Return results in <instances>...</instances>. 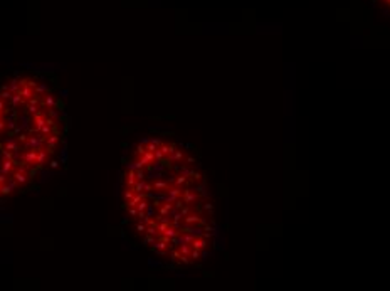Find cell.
<instances>
[{"mask_svg":"<svg viewBox=\"0 0 390 291\" xmlns=\"http://www.w3.org/2000/svg\"><path fill=\"white\" fill-rule=\"evenodd\" d=\"M47 153H49V151H47L46 148H41V150L37 151V162H36V163H37V167H41V168H42V167L46 165Z\"/></svg>","mask_w":390,"mask_h":291,"instance_id":"obj_10","label":"cell"},{"mask_svg":"<svg viewBox=\"0 0 390 291\" xmlns=\"http://www.w3.org/2000/svg\"><path fill=\"white\" fill-rule=\"evenodd\" d=\"M27 138H29V131H22L20 135H17V140L20 141V143H24Z\"/></svg>","mask_w":390,"mask_h":291,"instance_id":"obj_16","label":"cell"},{"mask_svg":"<svg viewBox=\"0 0 390 291\" xmlns=\"http://www.w3.org/2000/svg\"><path fill=\"white\" fill-rule=\"evenodd\" d=\"M37 84H39V83H37L36 79H27V86H29V88L36 89V88H37Z\"/></svg>","mask_w":390,"mask_h":291,"instance_id":"obj_17","label":"cell"},{"mask_svg":"<svg viewBox=\"0 0 390 291\" xmlns=\"http://www.w3.org/2000/svg\"><path fill=\"white\" fill-rule=\"evenodd\" d=\"M0 158L2 160H14V153L10 150L4 148V146H0Z\"/></svg>","mask_w":390,"mask_h":291,"instance_id":"obj_13","label":"cell"},{"mask_svg":"<svg viewBox=\"0 0 390 291\" xmlns=\"http://www.w3.org/2000/svg\"><path fill=\"white\" fill-rule=\"evenodd\" d=\"M57 141H59V133H51L49 136H46V150L49 153H52L56 145H57Z\"/></svg>","mask_w":390,"mask_h":291,"instance_id":"obj_3","label":"cell"},{"mask_svg":"<svg viewBox=\"0 0 390 291\" xmlns=\"http://www.w3.org/2000/svg\"><path fill=\"white\" fill-rule=\"evenodd\" d=\"M59 96L62 99H68V96H69V89H61L59 91Z\"/></svg>","mask_w":390,"mask_h":291,"instance_id":"obj_19","label":"cell"},{"mask_svg":"<svg viewBox=\"0 0 390 291\" xmlns=\"http://www.w3.org/2000/svg\"><path fill=\"white\" fill-rule=\"evenodd\" d=\"M59 163H61L59 160H51V168H52V170H56V168H59Z\"/></svg>","mask_w":390,"mask_h":291,"instance_id":"obj_21","label":"cell"},{"mask_svg":"<svg viewBox=\"0 0 390 291\" xmlns=\"http://www.w3.org/2000/svg\"><path fill=\"white\" fill-rule=\"evenodd\" d=\"M145 229H146V226L143 222H138V224H136V232H145Z\"/></svg>","mask_w":390,"mask_h":291,"instance_id":"obj_18","label":"cell"},{"mask_svg":"<svg viewBox=\"0 0 390 291\" xmlns=\"http://www.w3.org/2000/svg\"><path fill=\"white\" fill-rule=\"evenodd\" d=\"M17 180L14 177H12V180L9 183H4V185H2V187H0V194H2V195H10L12 192H14V190H15V187H17Z\"/></svg>","mask_w":390,"mask_h":291,"instance_id":"obj_6","label":"cell"},{"mask_svg":"<svg viewBox=\"0 0 390 291\" xmlns=\"http://www.w3.org/2000/svg\"><path fill=\"white\" fill-rule=\"evenodd\" d=\"M10 98H12L10 91H7V89H0V99H4V101H10Z\"/></svg>","mask_w":390,"mask_h":291,"instance_id":"obj_15","label":"cell"},{"mask_svg":"<svg viewBox=\"0 0 390 291\" xmlns=\"http://www.w3.org/2000/svg\"><path fill=\"white\" fill-rule=\"evenodd\" d=\"M7 177H9V175H4V173H0V183H2V185H4V183L7 182Z\"/></svg>","mask_w":390,"mask_h":291,"instance_id":"obj_22","label":"cell"},{"mask_svg":"<svg viewBox=\"0 0 390 291\" xmlns=\"http://www.w3.org/2000/svg\"><path fill=\"white\" fill-rule=\"evenodd\" d=\"M19 93H20V94H22V98H24V99L27 101V99H31L32 96H34V89L29 88V86H24V88H20V91H19Z\"/></svg>","mask_w":390,"mask_h":291,"instance_id":"obj_12","label":"cell"},{"mask_svg":"<svg viewBox=\"0 0 390 291\" xmlns=\"http://www.w3.org/2000/svg\"><path fill=\"white\" fill-rule=\"evenodd\" d=\"M22 162H25V165H34L37 162V150H25V153H22Z\"/></svg>","mask_w":390,"mask_h":291,"instance_id":"obj_4","label":"cell"},{"mask_svg":"<svg viewBox=\"0 0 390 291\" xmlns=\"http://www.w3.org/2000/svg\"><path fill=\"white\" fill-rule=\"evenodd\" d=\"M61 113H62V111H57L56 108H49L46 114L51 116V118H54V120H61Z\"/></svg>","mask_w":390,"mask_h":291,"instance_id":"obj_14","label":"cell"},{"mask_svg":"<svg viewBox=\"0 0 390 291\" xmlns=\"http://www.w3.org/2000/svg\"><path fill=\"white\" fill-rule=\"evenodd\" d=\"M19 125L24 128V131H29L31 130V116L29 113H24V114H19Z\"/></svg>","mask_w":390,"mask_h":291,"instance_id":"obj_8","label":"cell"},{"mask_svg":"<svg viewBox=\"0 0 390 291\" xmlns=\"http://www.w3.org/2000/svg\"><path fill=\"white\" fill-rule=\"evenodd\" d=\"M46 145V136L42 133H29V138H27L24 143H22V148L24 150H41Z\"/></svg>","mask_w":390,"mask_h":291,"instance_id":"obj_1","label":"cell"},{"mask_svg":"<svg viewBox=\"0 0 390 291\" xmlns=\"http://www.w3.org/2000/svg\"><path fill=\"white\" fill-rule=\"evenodd\" d=\"M47 93H51V88H49V84L46 83V81H41V83L37 84V88L34 89V96H44V94H47Z\"/></svg>","mask_w":390,"mask_h":291,"instance_id":"obj_7","label":"cell"},{"mask_svg":"<svg viewBox=\"0 0 390 291\" xmlns=\"http://www.w3.org/2000/svg\"><path fill=\"white\" fill-rule=\"evenodd\" d=\"M128 220H130L128 217H123V220H121V224H128Z\"/></svg>","mask_w":390,"mask_h":291,"instance_id":"obj_25","label":"cell"},{"mask_svg":"<svg viewBox=\"0 0 390 291\" xmlns=\"http://www.w3.org/2000/svg\"><path fill=\"white\" fill-rule=\"evenodd\" d=\"M57 104H59V99L56 98L54 94L47 93V94H44V96H42L39 106H41L42 109H49V108H57Z\"/></svg>","mask_w":390,"mask_h":291,"instance_id":"obj_2","label":"cell"},{"mask_svg":"<svg viewBox=\"0 0 390 291\" xmlns=\"http://www.w3.org/2000/svg\"><path fill=\"white\" fill-rule=\"evenodd\" d=\"M0 187H2V183H0Z\"/></svg>","mask_w":390,"mask_h":291,"instance_id":"obj_26","label":"cell"},{"mask_svg":"<svg viewBox=\"0 0 390 291\" xmlns=\"http://www.w3.org/2000/svg\"><path fill=\"white\" fill-rule=\"evenodd\" d=\"M4 128H5V121L0 120V133H2V130H4Z\"/></svg>","mask_w":390,"mask_h":291,"instance_id":"obj_24","label":"cell"},{"mask_svg":"<svg viewBox=\"0 0 390 291\" xmlns=\"http://www.w3.org/2000/svg\"><path fill=\"white\" fill-rule=\"evenodd\" d=\"M382 4H383V5H385V7H387V9L390 10V0H382Z\"/></svg>","mask_w":390,"mask_h":291,"instance_id":"obj_23","label":"cell"},{"mask_svg":"<svg viewBox=\"0 0 390 291\" xmlns=\"http://www.w3.org/2000/svg\"><path fill=\"white\" fill-rule=\"evenodd\" d=\"M133 195H135V192H133V190H126V192H125V200H130V199H133Z\"/></svg>","mask_w":390,"mask_h":291,"instance_id":"obj_20","label":"cell"},{"mask_svg":"<svg viewBox=\"0 0 390 291\" xmlns=\"http://www.w3.org/2000/svg\"><path fill=\"white\" fill-rule=\"evenodd\" d=\"M14 160H2L0 162V173H4V175H10L12 172H14Z\"/></svg>","mask_w":390,"mask_h":291,"instance_id":"obj_5","label":"cell"},{"mask_svg":"<svg viewBox=\"0 0 390 291\" xmlns=\"http://www.w3.org/2000/svg\"><path fill=\"white\" fill-rule=\"evenodd\" d=\"M12 177L15 178V180L20 183V185H25V183L29 182V173H27V172L17 170V172H14V173H12Z\"/></svg>","mask_w":390,"mask_h":291,"instance_id":"obj_9","label":"cell"},{"mask_svg":"<svg viewBox=\"0 0 390 291\" xmlns=\"http://www.w3.org/2000/svg\"><path fill=\"white\" fill-rule=\"evenodd\" d=\"M19 79H20V78H12L10 81H9V91H10L12 94H14V93H19V91H20V84H19Z\"/></svg>","mask_w":390,"mask_h":291,"instance_id":"obj_11","label":"cell"}]
</instances>
